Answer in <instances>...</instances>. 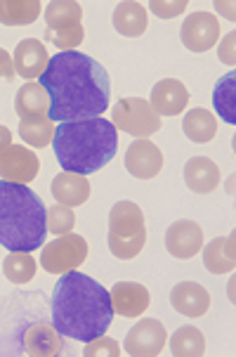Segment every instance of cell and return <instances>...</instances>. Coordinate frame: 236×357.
<instances>
[{
	"instance_id": "cell-1",
	"label": "cell",
	"mask_w": 236,
	"mask_h": 357,
	"mask_svg": "<svg viewBox=\"0 0 236 357\" xmlns=\"http://www.w3.org/2000/svg\"><path fill=\"white\" fill-rule=\"evenodd\" d=\"M40 86L50 98L52 123L97 119L109 109L111 81L107 69L90 54L78 50L57 52L40 74Z\"/></svg>"
},
{
	"instance_id": "cell-2",
	"label": "cell",
	"mask_w": 236,
	"mask_h": 357,
	"mask_svg": "<svg viewBox=\"0 0 236 357\" xmlns=\"http://www.w3.org/2000/svg\"><path fill=\"white\" fill-rule=\"evenodd\" d=\"M52 326L62 336L88 343L102 336L113 319L109 291L93 277L71 270L57 280L52 294Z\"/></svg>"
},
{
	"instance_id": "cell-3",
	"label": "cell",
	"mask_w": 236,
	"mask_h": 357,
	"mask_svg": "<svg viewBox=\"0 0 236 357\" xmlns=\"http://www.w3.org/2000/svg\"><path fill=\"white\" fill-rule=\"evenodd\" d=\"M54 156L69 173L90 175L104 168L116 156L118 130L111 121L97 116L88 121L57 123L52 137Z\"/></svg>"
},
{
	"instance_id": "cell-4",
	"label": "cell",
	"mask_w": 236,
	"mask_h": 357,
	"mask_svg": "<svg viewBox=\"0 0 236 357\" xmlns=\"http://www.w3.org/2000/svg\"><path fill=\"white\" fill-rule=\"evenodd\" d=\"M45 206L31 187L0 180V246L31 253L45 241Z\"/></svg>"
},
{
	"instance_id": "cell-5",
	"label": "cell",
	"mask_w": 236,
	"mask_h": 357,
	"mask_svg": "<svg viewBox=\"0 0 236 357\" xmlns=\"http://www.w3.org/2000/svg\"><path fill=\"white\" fill-rule=\"evenodd\" d=\"M147 244V225L144 213L135 202L113 204L109 213V249L120 260H132L140 256Z\"/></svg>"
},
{
	"instance_id": "cell-6",
	"label": "cell",
	"mask_w": 236,
	"mask_h": 357,
	"mask_svg": "<svg viewBox=\"0 0 236 357\" xmlns=\"http://www.w3.org/2000/svg\"><path fill=\"white\" fill-rule=\"evenodd\" d=\"M45 40L62 52L76 50L86 38L83 31V8L76 0H52L45 8Z\"/></svg>"
},
{
	"instance_id": "cell-7",
	"label": "cell",
	"mask_w": 236,
	"mask_h": 357,
	"mask_svg": "<svg viewBox=\"0 0 236 357\" xmlns=\"http://www.w3.org/2000/svg\"><path fill=\"white\" fill-rule=\"evenodd\" d=\"M113 128L135 137H149L161 130V116L142 98H118L113 105Z\"/></svg>"
},
{
	"instance_id": "cell-8",
	"label": "cell",
	"mask_w": 236,
	"mask_h": 357,
	"mask_svg": "<svg viewBox=\"0 0 236 357\" xmlns=\"http://www.w3.org/2000/svg\"><path fill=\"white\" fill-rule=\"evenodd\" d=\"M88 258V241L81 234H62L50 244L43 246L40 265L50 275H66L71 270H78Z\"/></svg>"
},
{
	"instance_id": "cell-9",
	"label": "cell",
	"mask_w": 236,
	"mask_h": 357,
	"mask_svg": "<svg viewBox=\"0 0 236 357\" xmlns=\"http://www.w3.org/2000/svg\"><path fill=\"white\" fill-rule=\"evenodd\" d=\"M38 171H40V161L29 147L8 144L0 152V180H5V183L26 185L36 180Z\"/></svg>"
},
{
	"instance_id": "cell-10",
	"label": "cell",
	"mask_w": 236,
	"mask_h": 357,
	"mask_svg": "<svg viewBox=\"0 0 236 357\" xmlns=\"http://www.w3.org/2000/svg\"><path fill=\"white\" fill-rule=\"evenodd\" d=\"M168 334L159 319H140L125 336V353L130 357H156L166 348Z\"/></svg>"
},
{
	"instance_id": "cell-11",
	"label": "cell",
	"mask_w": 236,
	"mask_h": 357,
	"mask_svg": "<svg viewBox=\"0 0 236 357\" xmlns=\"http://www.w3.org/2000/svg\"><path fill=\"white\" fill-rule=\"evenodd\" d=\"M180 38H182V45L187 50L205 52L220 38V24L210 12H191L184 20L182 29H180Z\"/></svg>"
},
{
	"instance_id": "cell-12",
	"label": "cell",
	"mask_w": 236,
	"mask_h": 357,
	"mask_svg": "<svg viewBox=\"0 0 236 357\" xmlns=\"http://www.w3.org/2000/svg\"><path fill=\"white\" fill-rule=\"evenodd\" d=\"M125 168L132 178L137 180H151L161 173L163 168V154L154 142L142 137V140L132 142L125 152Z\"/></svg>"
},
{
	"instance_id": "cell-13",
	"label": "cell",
	"mask_w": 236,
	"mask_h": 357,
	"mask_svg": "<svg viewBox=\"0 0 236 357\" xmlns=\"http://www.w3.org/2000/svg\"><path fill=\"white\" fill-rule=\"evenodd\" d=\"M149 105L159 116H178L189 105V90L178 78H163L151 88Z\"/></svg>"
},
{
	"instance_id": "cell-14",
	"label": "cell",
	"mask_w": 236,
	"mask_h": 357,
	"mask_svg": "<svg viewBox=\"0 0 236 357\" xmlns=\"http://www.w3.org/2000/svg\"><path fill=\"white\" fill-rule=\"evenodd\" d=\"M109 298H111L113 314H120V317H140L142 312L149 310L151 303L149 289L137 282L113 284V289L109 291Z\"/></svg>"
},
{
	"instance_id": "cell-15",
	"label": "cell",
	"mask_w": 236,
	"mask_h": 357,
	"mask_svg": "<svg viewBox=\"0 0 236 357\" xmlns=\"http://www.w3.org/2000/svg\"><path fill=\"white\" fill-rule=\"evenodd\" d=\"M166 249L171 256L187 260L203 249V229L194 220H178L166 232Z\"/></svg>"
},
{
	"instance_id": "cell-16",
	"label": "cell",
	"mask_w": 236,
	"mask_h": 357,
	"mask_svg": "<svg viewBox=\"0 0 236 357\" xmlns=\"http://www.w3.org/2000/svg\"><path fill=\"white\" fill-rule=\"evenodd\" d=\"M47 62H50V54L38 38H24L15 47V71L26 81L40 78L47 69Z\"/></svg>"
},
{
	"instance_id": "cell-17",
	"label": "cell",
	"mask_w": 236,
	"mask_h": 357,
	"mask_svg": "<svg viewBox=\"0 0 236 357\" xmlns=\"http://www.w3.org/2000/svg\"><path fill=\"white\" fill-rule=\"evenodd\" d=\"M50 192L57 204L76 208V206H83L90 199V183L86 180V175L64 171L52 178Z\"/></svg>"
},
{
	"instance_id": "cell-18",
	"label": "cell",
	"mask_w": 236,
	"mask_h": 357,
	"mask_svg": "<svg viewBox=\"0 0 236 357\" xmlns=\"http://www.w3.org/2000/svg\"><path fill=\"white\" fill-rule=\"evenodd\" d=\"M171 303L184 317H201L210 307V294L196 282H180L171 294Z\"/></svg>"
},
{
	"instance_id": "cell-19",
	"label": "cell",
	"mask_w": 236,
	"mask_h": 357,
	"mask_svg": "<svg viewBox=\"0 0 236 357\" xmlns=\"http://www.w3.org/2000/svg\"><path fill=\"white\" fill-rule=\"evenodd\" d=\"M184 183L196 195H210L220 185V168L208 156H194L184 166Z\"/></svg>"
},
{
	"instance_id": "cell-20",
	"label": "cell",
	"mask_w": 236,
	"mask_h": 357,
	"mask_svg": "<svg viewBox=\"0 0 236 357\" xmlns=\"http://www.w3.org/2000/svg\"><path fill=\"white\" fill-rule=\"evenodd\" d=\"M203 265L213 275H227L236 268V234L217 237L203 249Z\"/></svg>"
},
{
	"instance_id": "cell-21",
	"label": "cell",
	"mask_w": 236,
	"mask_h": 357,
	"mask_svg": "<svg viewBox=\"0 0 236 357\" xmlns=\"http://www.w3.org/2000/svg\"><path fill=\"white\" fill-rule=\"evenodd\" d=\"M24 348L33 357H54L62 353V334L52 324H31L24 331Z\"/></svg>"
},
{
	"instance_id": "cell-22",
	"label": "cell",
	"mask_w": 236,
	"mask_h": 357,
	"mask_svg": "<svg viewBox=\"0 0 236 357\" xmlns=\"http://www.w3.org/2000/svg\"><path fill=\"white\" fill-rule=\"evenodd\" d=\"M15 109L22 121L31 119H45L50 114V98H47L45 88L36 81H29L26 86L19 88L15 98Z\"/></svg>"
},
{
	"instance_id": "cell-23",
	"label": "cell",
	"mask_w": 236,
	"mask_h": 357,
	"mask_svg": "<svg viewBox=\"0 0 236 357\" xmlns=\"http://www.w3.org/2000/svg\"><path fill=\"white\" fill-rule=\"evenodd\" d=\"M149 26V17L144 5L132 3V0H125V3H118L116 10H113V29L120 36H128V38H137L147 31Z\"/></svg>"
},
{
	"instance_id": "cell-24",
	"label": "cell",
	"mask_w": 236,
	"mask_h": 357,
	"mask_svg": "<svg viewBox=\"0 0 236 357\" xmlns=\"http://www.w3.org/2000/svg\"><path fill=\"white\" fill-rule=\"evenodd\" d=\"M43 5L38 0H0V24L5 26H26L38 20Z\"/></svg>"
},
{
	"instance_id": "cell-25",
	"label": "cell",
	"mask_w": 236,
	"mask_h": 357,
	"mask_svg": "<svg viewBox=\"0 0 236 357\" xmlns=\"http://www.w3.org/2000/svg\"><path fill=\"white\" fill-rule=\"evenodd\" d=\"M182 130L191 142L205 144L215 137L217 121L208 109H191V112L184 114V119H182Z\"/></svg>"
},
{
	"instance_id": "cell-26",
	"label": "cell",
	"mask_w": 236,
	"mask_h": 357,
	"mask_svg": "<svg viewBox=\"0 0 236 357\" xmlns=\"http://www.w3.org/2000/svg\"><path fill=\"white\" fill-rule=\"evenodd\" d=\"M171 353L175 357H201L205 353V338L196 326H180L171 336Z\"/></svg>"
},
{
	"instance_id": "cell-27",
	"label": "cell",
	"mask_w": 236,
	"mask_h": 357,
	"mask_svg": "<svg viewBox=\"0 0 236 357\" xmlns=\"http://www.w3.org/2000/svg\"><path fill=\"white\" fill-rule=\"evenodd\" d=\"M36 258L26 251H10L3 260V272L12 284H29L36 277Z\"/></svg>"
},
{
	"instance_id": "cell-28",
	"label": "cell",
	"mask_w": 236,
	"mask_h": 357,
	"mask_svg": "<svg viewBox=\"0 0 236 357\" xmlns=\"http://www.w3.org/2000/svg\"><path fill=\"white\" fill-rule=\"evenodd\" d=\"M54 128H57V126H54L47 116L45 119L22 121V123H19V137L24 142L31 144V147L43 149V147H47V144H52Z\"/></svg>"
},
{
	"instance_id": "cell-29",
	"label": "cell",
	"mask_w": 236,
	"mask_h": 357,
	"mask_svg": "<svg viewBox=\"0 0 236 357\" xmlns=\"http://www.w3.org/2000/svg\"><path fill=\"white\" fill-rule=\"evenodd\" d=\"M234 81H236V74L234 71H229L227 76L220 78V83H217L215 88V107L217 112H220V116L227 121V123H236V114H234Z\"/></svg>"
},
{
	"instance_id": "cell-30",
	"label": "cell",
	"mask_w": 236,
	"mask_h": 357,
	"mask_svg": "<svg viewBox=\"0 0 236 357\" xmlns=\"http://www.w3.org/2000/svg\"><path fill=\"white\" fill-rule=\"evenodd\" d=\"M45 225L52 234L62 237V234H69L76 225V215L69 206L54 204L52 208H45Z\"/></svg>"
},
{
	"instance_id": "cell-31",
	"label": "cell",
	"mask_w": 236,
	"mask_h": 357,
	"mask_svg": "<svg viewBox=\"0 0 236 357\" xmlns=\"http://www.w3.org/2000/svg\"><path fill=\"white\" fill-rule=\"evenodd\" d=\"M83 355H86V357H118L120 348H118V343L113 341V338L102 334V336H97V338H93V341L86 343Z\"/></svg>"
},
{
	"instance_id": "cell-32",
	"label": "cell",
	"mask_w": 236,
	"mask_h": 357,
	"mask_svg": "<svg viewBox=\"0 0 236 357\" xmlns=\"http://www.w3.org/2000/svg\"><path fill=\"white\" fill-rule=\"evenodd\" d=\"M187 0H180V3H161V0H154L151 3V12H154L156 17H161V20H171V17H178L182 15L187 10Z\"/></svg>"
},
{
	"instance_id": "cell-33",
	"label": "cell",
	"mask_w": 236,
	"mask_h": 357,
	"mask_svg": "<svg viewBox=\"0 0 236 357\" xmlns=\"http://www.w3.org/2000/svg\"><path fill=\"white\" fill-rule=\"evenodd\" d=\"M15 59L10 57L8 50H3L0 47V78H5V81H12L15 78Z\"/></svg>"
},
{
	"instance_id": "cell-34",
	"label": "cell",
	"mask_w": 236,
	"mask_h": 357,
	"mask_svg": "<svg viewBox=\"0 0 236 357\" xmlns=\"http://www.w3.org/2000/svg\"><path fill=\"white\" fill-rule=\"evenodd\" d=\"M220 59L225 64L232 66L234 64V33H229L225 40H222V45H220Z\"/></svg>"
},
{
	"instance_id": "cell-35",
	"label": "cell",
	"mask_w": 236,
	"mask_h": 357,
	"mask_svg": "<svg viewBox=\"0 0 236 357\" xmlns=\"http://www.w3.org/2000/svg\"><path fill=\"white\" fill-rule=\"evenodd\" d=\"M8 144H12V132L10 128H5V126H0V152H3Z\"/></svg>"
}]
</instances>
